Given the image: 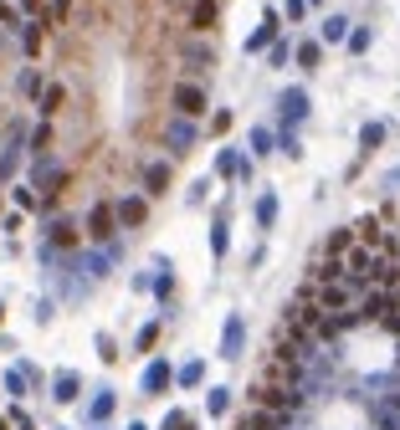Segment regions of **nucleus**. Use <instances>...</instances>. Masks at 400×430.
<instances>
[{"mask_svg": "<svg viewBox=\"0 0 400 430\" xmlns=\"http://www.w3.org/2000/svg\"><path fill=\"white\" fill-rule=\"evenodd\" d=\"M298 62H303V67H313V62H318V42H303L298 46Z\"/></svg>", "mask_w": 400, "mask_h": 430, "instance_id": "nucleus-31", "label": "nucleus"}, {"mask_svg": "<svg viewBox=\"0 0 400 430\" xmlns=\"http://www.w3.org/2000/svg\"><path fill=\"white\" fill-rule=\"evenodd\" d=\"M134 430H144V425H134Z\"/></svg>", "mask_w": 400, "mask_h": 430, "instance_id": "nucleus-36", "label": "nucleus"}, {"mask_svg": "<svg viewBox=\"0 0 400 430\" xmlns=\"http://www.w3.org/2000/svg\"><path fill=\"white\" fill-rule=\"evenodd\" d=\"M185 62L195 72H205V67H211V46H205V42H185Z\"/></svg>", "mask_w": 400, "mask_h": 430, "instance_id": "nucleus-14", "label": "nucleus"}, {"mask_svg": "<svg viewBox=\"0 0 400 430\" xmlns=\"http://www.w3.org/2000/svg\"><path fill=\"white\" fill-rule=\"evenodd\" d=\"M67 10H72V0H51V10H46V26H62V21H67Z\"/></svg>", "mask_w": 400, "mask_h": 430, "instance_id": "nucleus-26", "label": "nucleus"}, {"mask_svg": "<svg viewBox=\"0 0 400 430\" xmlns=\"http://www.w3.org/2000/svg\"><path fill=\"white\" fill-rule=\"evenodd\" d=\"M205 405H211V415H221V410H226V389H211V400H205Z\"/></svg>", "mask_w": 400, "mask_h": 430, "instance_id": "nucleus-32", "label": "nucleus"}, {"mask_svg": "<svg viewBox=\"0 0 400 430\" xmlns=\"http://www.w3.org/2000/svg\"><path fill=\"white\" fill-rule=\"evenodd\" d=\"M195 134H200L195 118H180V113H175L170 128H164V149H170L175 159H185V154H190V143H195Z\"/></svg>", "mask_w": 400, "mask_h": 430, "instance_id": "nucleus-3", "label": "nucleus"}, {"mask_svg": "<svg viewBox=\"0 0 400 430\" xmlns=\"http://www.w3.org/2000/svg\"><path fill=\"white\" fill-rule=\"evenodd\" d=\"M144 190H149V195H164V190H170V164H164V159L144 164Z\"/></svg>", "mask_w": 400, "mask_h": 430, "instance_id": "nucleus-10", "label": "nucleus"}, {"mask_svg": "<svg viewBox=\"0 0 400 430\" xmlns=\"http://www.w3.org/2000/svg\"><path fill=\"white\" fill-rule=\"evenodd\" d=\"M82 231H87V241L108 246V241H113V231H119V215H113V205H108V200H98L93 210H87V220H82Z\"/></svg>", "mask_w": 400, "mask_h": 430, "instance_id": "nucleus-1", "label": "nucleus"}, {"mask_svg": "<svg viewBox=\"0 0 400 430\" xmlns=\"http://www.w3.org/2000/svg\"><path fill=\"white\" fill-rule=\"evenodd\" d=\"M282 118H288V123H303L308 118V93H303V87H288V93H282Z\"/></svg>", "mask_w": 400, "mask_h": 430, "instance_id": "nucleus-8", "label": "nucleus"}, {"mask_svg": "<svg viewBox=\"0 0 400 430\" xmlns=\"http://www.w3.org/2000/svg\"><path fill=\"white\" fill-rule=\"evenodd\" d=\"M16 87H21L26 98H42V93H46V82H42V72H36V67H26V72L16 77Z\"/></svg>", "mask_w": 400, "mask_h": 430, "instance_id": "nucleus-13", "label": "nucleus"}, {"mask_svg": "<svg viewBox=\"0 0 400 430\" xmlns=\"http://www.w3.org/2000/svg\"><path fill=\"white\" fill-rule=\"evenodd\" d=\"M272 149V134H267V128H252V154H267Z\"/></svg>", "mask_w": 400, "mask_h": 430, "instance_id": "nucleus-29", "label": "nucleus"}, {"mask_svg": "<svg viewBox=\"0 0 400 430\" xmlns=\"http://www.w3.org/2000/svg\"><path fill=\"white\" fill-rule=\"evenodd\" d=\"M36 102H42V118H57V113H62V102H67V87H62V82H51Z\"/></svg>", "mask_w": 400, "mask_h": 430, "instance_id": "nucleus-12", "label": "nucleus"}, {"mask_svg": "<svg viewBox=\"0 0 400 430\" xmlns=\"http://www.w3.org/2000/svg\"><path fill=\"white\" fill-rule=\"evenodd\" d=\"M216 174H241V159H236V154H216Z\"/></svg>", "mask_w": 400, "mask_h": 430, "instance_id": "nucleus-24", "label": "nucleus"}, {"mask_svg": "<svg viewBox=\"0 0 400 430\" xmlns=\"http://www.w3.org/2000/svg\"><path fill=\"white\" fill-rule=\"evenodd\" d=\"M170 384V364H149L144 369V389H164Z\"/></svg>", "mask_w": 400, "mask_h": 430, "instance_id": "nucleus-18", "label": "nucleus"}, {"mask_svg": "<svg viewBox=\"0 0 400 430\" xmlns=\"http://www.w3.org/2000/svg\"><path fill=\"white\" fill-rule=\"evenodd\" d=\"M42 31H46V21H21V51H26V57L42 51Z\"/></svg>", "mask_w": 400, "mask_h": 430, "instance_id": "nucleus-11", "label": "nucleus"}, {"mask_svg": "<svg viewBox=\"0 0 400 430\" xmlns=\"http://www.w3.org/2000/svg\"><path fill=\"white\" fill-rule=\"evenodd\" d=\"M0 26H10V31H21V10H16V6H6V0H0Z\"/></svg>", "mask_w": 400, "mask_h": 430, "instance_id": "nucleus-28", "label": "nucleus"}, {"mask_svg": "<svg viewBox=\"0 0 400 430\" xmlns=\"http://www.w3.org/2000/svg\"><path fill=\"white\" fill-rule=\"evenodd\" d=\"M0 318H6V307H0Z\"/></svg>", "mask_w": 400, "mask_h": 430, "instance_id": "nucleus-35", "label": "nucleus"}, {"mask_svg": "<svg viewBox=\"0 0 400 430\" xmlns=\"http://www.w3.org/2000/svg\"><path fill=\"white\" fill-rule=\"evenodd\" d=\"M46 143H51V118L31 128V154H36V159H46Z\"/></svg>", "mask_w": 400, "mask_h": 430, "instance_id": "nucleus-17", "label": "nucleus"}, {"mask_svg": "<svg viewBox=\"0 0 400 430\" xmlns=\"http://www.w3.org/2000/svg\"><path fill=\"white\" fill-rule=\"evenodd\" d=\"M46 246H51V251H62V246H67V251H72V246H77V226H72V220H46Z\"/></svg>", "mask_w": 400, "mask_h": 430, "instance_id": "nucleus-6", "label": "nucleus"}, {"mask_svg": "<svg viewBox=\"0 0 400 430\" xmlns=\"http://www.w3.org/2000/svg\"><path fill=\"white\" fill-rule=\"evenodd\" d=\"M51 400H77V374H57V384H51Z\"/></svg>", "mask_w": 400, "mask_h": 430, "instance_id": "nucleus-19", "label": "nucleus"}, {"mask_svg": "<svg viewBox=\"0 0 400 430\" xmlns=\"http://www.w3.org/2000/svg\"><path fill=\"white\" fill-rule=\"evenodd\" d=\"M164 430H195V420H190L185 410H170L164 415Z\"/></svg>", "mask_w": 400, "mask_h": 430, "instance_id": "nucleus-25", "label": "nucleus"}, {"mask_svg": "<svg viewBox=\"0 0 400 430\" xmlns=\"http://www.w3.org/2000/svg\"><path fill=\"white\" fill-rule=\"evenodd\" d=\"M211 251H216V256H226V210L216 215V226H211Z\"/></svg>", "mask_w": 400, "mask_h": 430, "instance_id": "nucleus-22", "label": "nucleus"}, {"mask_svg": "<svg viewBox=\"0 0 400 430\" xmlns=\"http://www.w3.org/2000/svg\"><path fill=\"white\" fill-rule=\"evenodd\" d=\"M256 220H262V226H272V220H277V200H272V195L256 200Z\"/></svg>", "mask_w": 400, "mask_h": 430, "instance_id": "nucleus-23", "label": "nucleus"}, {"mask_svg": "<svg viewBox=\"0 0 400 430\" xmlns=\"http://www.w3.org/2000/svg\"><path fill=\"white\" fill-rule=\"evenodd\" d=\"M349 46H354V51H365V46H369V31H365V26H359V31H349Z\"/></svg>", "mask_w": 400, "mask_h": 430, "instance_id": "nucleus-33", "label": "nucleus"}, {"mask_svg": "<svg viewBox=\"0 0 400 430\" xmlns=\"http://www.w3.org/2000/svg\"><path fill=\"white\" fill-rule=\"evenodd\" d=\"M272 36H277V10H267V21H262V26H256V31L247 36V57L267 51V46H272Z\"/></svg>", "mask_w": 400, "mask_h": 430, "instance_id": "nucleus-7", "label": "nucleus"}, {"mask_svg": "<svg viewBox=\"0 0 400 430\" xmlns=\"http://www.w3.org/2000/svg\"><path fill=\"white\" fill-rule=\"evenodd\" d=\"M282 16H288V21H303V16H308V0H288V6H282Z\"/></svg>", "mask_w": 400, "mask_h": 430, "instance_id": "nucleus-30", "label": "nucleus"}, {"mask_svg": "<svg viewBox=\"0 0 400 430\" xmlns=\"http://www.w3.org/2000/svg\"><path fill=\"white\" fill-rule=\"evenodd\" d=\"M344 36H349V21H344V16H329V21H324V42H344Z\"/></svg>", "mask_w": 400, "mask_h": 430, "instance_id": "nucleus-21", "label": "nucleus"}, {"mask_svg": "<svg viewBox=\"0 0 400 430\" xmlns=\"http://www.w3.org/2000/svg\"><path fill=\"white\" fill-rule=\"evenodd\" d=\"M21 10H26L31 21H46V16H42V0H21Z\"/></svg>", "mask_w": 400, "mask_h": 430, "instance_id": "nucleus-34", "label": "nucleus"}, {"mask_svg": "<svg viewBox=\"0 0 400 430\" xmlns=\"http://www.w3.org/2000/svg\"><path fill=\"white\" fill-rule=\"evenodd\" d=\"M349 246H354V231H333V236H329V256H344V251H349Z\"/></svg>", "mask_w": 400, "mask_h": 430, "instance_id": "nucleus-20", "label": "nucleus"}, {"mask_svg": "<svg viewBox=\"0 0 400 430\" xmlns=\"http://www.w3.org/2000/svg\"><path fill=\"white\" fill-rule=\"evenodd\" d=\"M170 108L180 113V118H200V113H205V87L200 82H175Z\"/></svg>", "mask_w": 400, "mask_h": 430, "instance_id": "nucleus-2", "label": "nucleus"}, {"mask_svg": "<svg viewBox=\"0 0 400 430\" xmlns=\"http://www.w3.org/2000/svg\"><path fill=\"white\" fill-rule=\"evenodd\" d=\"M16 205H21V210H36L42 200H36V190H31V185H16Z\"/></svg>", "mask_w": 400, "mask_h": 430, "instance_id": "nucleus-27", "label": "nucleus"}, {"mask_svg": "<svg viewBox=\"0 0 400 430\" xmlns=\"http://www.w3.org/2000/svg\"><path fill=\"white\" fill-rule=\"evenodd\" d=\"M185 21H190V31H195V36L216 31V21H221V0H190Z\"/></svg>", "mask_w": 400, "mask_h": 430, "instance_id": "nucleus-4", "label": "nucleus"}, {"mask_svg": "<svg viewBox=\"0 0 400 430\" xmlns=\"http://www.w3.org/2000/svg\"><path fill=\"white\" fill-rule=\"evenodd\" d=\"M113 215H119V226L123 231H134V226H144V215H149V205L139 200V195H123L119 205H113Z\"/></svg>", "mask_w": 400, "mask_h": 430, "instance_id": "nucleus-5", "label": "nucleus"}, {"mask_svg": "<svg viewBox=\"0 0 400 430\" xmlns=\"http://www.w3.org/2000/svg\"><path fill=\"white\" fill-rule=\"evenodd\" d=\"M385 143V123H365V134H359V154H375Z\"/></svg>", "mask_w": 400, "mask_h": 430, "instance_id": "nucleus-15", "label": "nucleus"}, {"mask_svg": "<svg viewBox=\"0 0 400 430\" xmlns=\"http://www.w3.org/2000/svg\"><path fill=\"white\" fill-rule=\"evenodd\" d=\"M21 154H26V143H21V128H10V143H6V154H0V179H10V174H16Z\"/></svg>", "mask_w": 400, "mask_h": 430, "instance_id": "nucleus-9", "label": "nucleus"}, {"mask_svg": "<svg viewBox=\"0 0 400 430\" xmlns=\"http://www.w3.org/2000/svg\"><path fill=\"white\" fill-rule=\"evenodd\" d=\"M236 348H241V318H231V323H226V343H221V359H241Z\"/></svg>", "mask_w": 400, "mask_h": 430, "instance_id": "nucleus-16", "label": "nucleus"}]
</instances>
